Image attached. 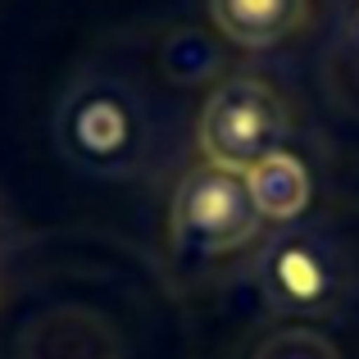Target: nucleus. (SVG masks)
<instances>
[{
	"label": "nucleus",
	"mask_w": 359,
	"mask_h": 359,
	"mask_svg": "<svg viewBox=\"0 0 359 359\" xmlns=\"http://www.w3.org/2000/svg\"><path fill=\"white\" fill-rule=\"evenodd\" d=\"M245 187H250V201L259 210V219H273V223L300 219L309 205V168L291 150H278V155L259 159L245 173Z\"/></svg>",
	"instance_id": "nucleus-6"
},
{
	"label": "nucleus",
	"mask_w": 359,
	"mask_h": 359,
	"mask_svg": "<svg viewBox=\"0 0 359 359\" xmlns=\"http://www.w3.org/2000/svg\"><path fill=\"white\" fill-rule=\"evenodd\" d=\"M259 287L282 314H323L337 300V264L314 237H282L264 250Z\"/></svg>",
	"instance_id": "nucleus-4"
},
{
	"label": "nucleus",
	"mask_w": 359,
	"mask_h": 359,
	"mask_svg": "<svg viewBox=\"0 0 359 359\" xmlns=\"http://www.w3.org/2000/svg\"><path fill=\"white\" fill-rule=\"evenodd\" d=\"M259 210L250 201L245 173L201 164L177 182L173 196V241L196 255L237 250L259 232Z\"/></svg>",
	"instance_id": "nucleus-2"
},
{
	"label": "nucleus",
	"mask_w": 359,
	"mask_h": 359,
	"mask_svg": "<svg viewBox=\"0 0 359 359\" xmlns=\"http://www.w3.org/2000/svg\"><path fill=\"white\" fill-rule=\"evenodd\" d=\"M287 141V105L259 78H228L201 109L205 164L250 173L259 159L278 155Z\"/></svg>",
	"instance_id": "nucleus-1"
},
{
	"label": "nucleus",
	"mask_w": 359,
	"mask_h": 359,
	"mask_svg": "<svg viewBox=\"0 0 359 359\" xmlns=\"http://www.w3.org/2000/svg\"><path fill=\"white\" fill-rule=\"evenodd\" d=\"M64 137L91 168H123L137 155V109L109 82H87L64 109Z\"/></svg>",
	"instance_id": "nucleus-3"
},
{
	"label": "nucleus",
	"mask_w": 359,
	"mask_h": 359,
	"mask_svg": "<svg viewBox=\"0 0 359 359\" xmlns=\"http://www.w3.org/2000/svg\"><path fill=\"white\" fill-rule=\"evenodd\" d=\"M210 18L228 41L245 50H269L305 27L309 0H210Z\"/></svg>",
	"instance_id": "nucleus-5"
},
{
	"label": "nucleus",
	"mask_w": 359,
	"mask_h": 359,
	"mask_svg": "<svg viewBox=\"0 0 359 359\" xmlns=\"http://www.w3.org/2000/svg\"><path fill=\"white\" fill-rule=\"evenodd\" d=\"M255 359H341L337 346L323 332H309V327H287V332L269 337V341L255 351Z\"/></svg>",
	"instance_id": "nucleus-7"
},
{
	"label": "nucleus",
	"mask_w": 359,
	"mask_h": 359,
	"mask_svg": "<svg viewBox=\"0 0 359 359\" xmlns=\"http://www.w3.org/2000/svg\"><path fill=\"white\" fill-rule=\"evenodd\" d=\"M355 23H359V0H355Z\"/></svg>",
	"instance_id": "nucleus-8"
}]
</instances>
